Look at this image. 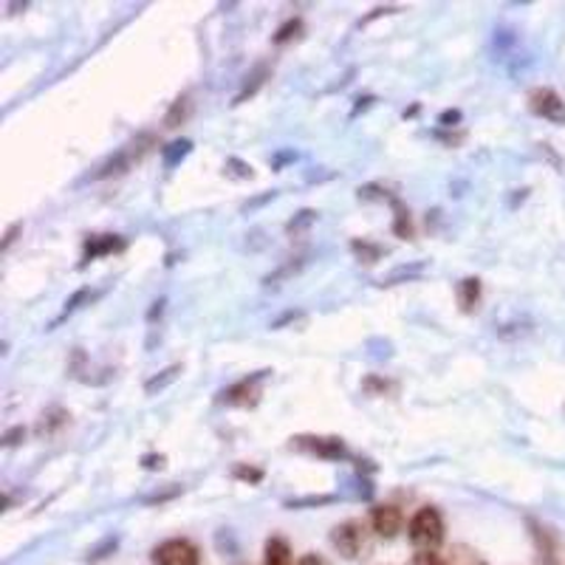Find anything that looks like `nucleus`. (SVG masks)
I'll return each instance as SVG.
<instances>
[{"label":"nucleus","instance_id":"nucleus-23","mask_svg":"<svg viewBox=\"0 0 565 565\" xmlns=\"http://www.w3.org/2000/svg\"><path fill=\"white\" fill-rule=\"evenodd\" d=\"M114 548H116V537H108V540H105V543H103V546H99V548H97V552L90 554V559L108 557V552H114Z\"/></svg>","mask_w":565,"mask_h":565},{"label":"nucleus","instance_id":"nucleus-14","mask_svg":"<svg viewBox=\"0 0 565 565\" xmlns=\"http://www.w3.org/2000/svg\"><path fill=\"white\" fill-rule=\"evenodd\" d=\"M43 418H49V422H40L38 433H52L54 427H60V424H65V418H68V413L60 411V407H54V411H49V416H43Z\"/></svg>","mask_w":565,"mask_h":565},{"label":"nucleus","instance_id":"nucleus-15","mask_svg":"<svg viewBox=\"0 0 565 565\" xmlns=\"http://www.w3.org/2000/svg\"><path fill=\"white\" fill-rule=\"evenodd\" d=\"M334 498L331 494H317V498H300V501H289L286 507L289 509H300V507H322V503H331Z\"/></svg>","mask_w":565,"mask_h":565},{"label":"nucleus","instance_id":"nucleus-6","mask_svg":"<svg viewBox=\"0 0 565 565\" xmlns=\"http://www.w3.org/2000/svg\"><path fill=\"white\" fill-rule=\"evenodd\" d=\"M331 543L340 548L342 557H348V559L360 557L362 546H365V540H362V526L353 521L342 523V526H337L334 532H331Z\"/></svg>","mask_w":565,"mask_h":565},{"label":"nucleus","instance_id":"nucleus-8","mask_svg":"<svg viewBox=\"0 0 565 565\" xmlns=\"http://www.w3.org/2000/svg\"><path fill=\"white\" fill-rule=\"evenodd\" d=\"M125 241L119 235H90L88 244H85V255H83V266L88 260H97L99 255H114V252H122Z\"/></svg>","mask_w":565,"mask_h":565},{"label":"nucleus","instance_id":"nucleus-9","mask_svg":"<svg viewBox=\"0 0 565 565\" xmlns=\"http://www.w3.org/2000/svg\"><path fill=\"white\" fill-rule=\"evenodd\" d=\"M458 306H461L463 315H472L478 309V302H481V280L478 277H463L458 282Z\"/></svg>","mask_w":565,"mask_h":565},{"label":"nucleus","instance_id":"nucleus-3","mask_svg":"<svg viewBox=\"0 0 565 565\" xmlns=\"http://www.w3.org/2000/svg\"><path fill=\"white\" fill-rule=\"evenodd\" d=\"M153 565H201V554L190 540L173 537L153 548Z\"/></svg>","mask_w":565,"mask_h":565},{"label":"nucleus","instance_id":"nucleus-20","mask_svg":"<svg viewBox=\"0 0 565 565\" xmlns=\"http://www.w3.org/2000/svg\"><path fill=\"white\" fill-rule=\"evenodd\" d=\"M291 32H300V20H289V23H286V26L280 29V32L275 34V43H286V40L291 38Z\"/></svg>","mask_w":565,"mask_h":565},{"label":"nucleus","instance_id":"nucleus-4","mask_svg":"<svg viewBox=\"0 0 565 565\" xmlns=\"http://www.w3.org/2000/svg\"><path fill=\"white\" fill-rule=\"evenodd\" d=\"M529 108L540 119H548L554 125H565V99L554 88H534L529 94Z\"/></svg>","mask_w":565,"mask_h":565},{"label":"nucleus","instance_id":"nucleus-24","mask_svg":"<svg viewBox=\"0 0 565 565\" xmlns=\"http://www.w3.org/2000/svg\"><path fill=\"white\" fill-rule=\"evenodd\" d=\"M230 168H238V170H235V175H241V179H252V168H249V164H244V161L230 159Z\"/></svg>","mask_w":565,"mask_h":565},{"label":"nucleus","instance_id":"nucleus-28","mask_svg":"<svg viewBox=\"0 0 565 565\" xmlns=\"http://www.w3.org/2000/svg\"><path fill=\"white\" fill-rule=\"evenodd\" d=\"M300 565H328V563L322 557H317V554H306V557L300 559Z\"/></svg>","mask_w":565,"mask_h":565},{"label":"nucleus","instance_id":"nucleus-1","mask_svg":"<svg viewBox=\"0 0 565 565\" xmlns=\"http://www.w3.org/2000/svg\"><path fill=\"white\" fill-rule=\"evenodd\" d=\"M407 532H411L413 546H418L422 552H436L444 540V521H441V514H438V509L433 507L418 509V512L413 514L411 529H407Z\"/></svg>","mask_w":565,"mask_h":565},{"label":"nucleus","instance_id":"nucleus-13","mask_svg":"<svg viewBox=\"0 0 565 565\" xmlns=\"http://www.w3.org/2000/svg\"><path fill=\"white\" fill-rule=\"evenodd\" d=\"M181 373V365H170L168 371H161L159 376H153V380H148V385H145V391H148V396H153V393L164 391L168 385H173L175 380H179Z\"/></svg>","mask_w":565,"mask_h":565},{"label":"nucleus","instance_id":"nucleus-26","mask_svg":"<svg viewBox=\"0 0 565 565\" xmlns=\"http://www.w3.org/2000/svg\"><path fill=\"white\" fill-rule=\"evenodd\" d=\"M23 436H26V430H23V427H14V430L7 433L3 444H7V447H12V444H18V438H23Z\"/></svg>","mask_w":565,"mask_h":565},{"label":"nucleus","instance_id":"nucleus-12","mask_svg":"<svg viewBox=\"0 0 565 565\" xmlns=\"http://www.w3.org/2000/svg\"><path fill=\"white\" fill-rule=\"evenodd\" d=\"M266 77H269V65H257L255 74H252V77H246L244 90H241V94H238V97H235V103H232V105H241L246 97H252V94H255V90L266 83Z\"/></svg>","mask_w":565,"mask_h":565},{"label":"nucleus","instance_id":"nucleus-18","mask_svg":"<svg viewBox=\"0 0 565 565\" xmlns=\"http://www.w3.org/2000/svg\"><path fill=\"white\" fill-rule=\"evenodd\" d=\"M186 110H190V103H186V97L179 99V103L173 105V110H170V114H168V128H175V122H179V116H181V119H184Z\"/></svg>","mask_w":565,"mask_h":565},{"label":"nucleus","instance_id":"nucleus-10","mask_svg":"<svg viewBox=\"0 0 565 565\" xmlns=\"http://www.w3.org/2000/svg\"><path fill=\"white\" fill-rule=\"evenodd\" d=\"M266 565H291V548L282 537L266 540Z\"/></svg>","mask_w":565,"mask_h":565},{"label":"nucleus","instance_id":"nucleus-25","mask_svg":"<svg viewBox=\"0 0 565 565\" xmlns=\"http://www.w3.org/2000/svg\"><path fill=\"white\" fill-rule=\"evenodd\" d=\"M353 252H365L367 257H380V249H376V246H367V244H360V241H353Z\"/></svg>","mask_w":565,"mask_h":565},{"label":"nucleus","instance_id":"nucleus-22","mask_svg":"<svg viewBox=\"0 0 565 565\" xmlns=\"http://www.w3.org/2000/svg\"><path fill=\"white\" fill-rule=\"evenodd\" d=\"M456 122H461V110H444L441 119H438V125H444V128H452Z\"/></svg>","mask_w":565,"mask_h":565},{"label":"nucleus","instance_id":"nucleus-21","mask_svg":"<svg viewBox=\"0 0 565 565\" xmlns=\"http://www.w3.org/2000/svg\"><path fill=\"white\" fill-rule=\"evenodd\" d=\"M235 476L244 478V481L257 483V481H260V478H264V472H260V469H252V467H238V469H235Z\"/></svg>","mask_w":565,"mask_h":565},{"label":"nucleus","instance_id":"nucleus-16","mask_svg":"<svg viewBox=\"0 0 565 565\" xmlns=\"http://www.w3.org/2000/svg\"><path fill=\"white\" fill-rule=\"evenodd\" d=\"M418 271H422V264H416V266H411V269H398V271H393L391 277H382V286H393V282L396 280H411L413 275H418Z\"/></svg>","mask_w":565,"mask_h":565},{"label":"nucleus","instance_id":"nucleus-7","mask_svg":"<svg viewBox=\"0 0 565 565\" xmlns=\"http://www.w3.org/2000/svg\"><path fill=\"white\" fill-rule=\"evenodd\" d=\"M371 523L373 532L382 534V537H396V532L402 529V512L391 503H382V507H373Z\"/></svg>","mask_w":565,"mask_h":565},{"label":"nucleus","instance_id":"nucleus-5","mask_svg":"<svg viewBox=\"0 0 565 565\" xmlns=\"http://www.w3.org/2000/svg\"><path fill=\"white\" fill-rule=\"evenodd\" d=\"M291 441H295V447H300V450L311 452V456L328 458V461H340V458H345V456H348L345 444H342L340 438L300 436V438H291Z\"/></svg>","mask_w":565,"mask_h":565},{"label":"nucleus","instance_id":"nucleus-11","mask_svg":"<svg viewBox=\"0 0 565 565\" xmlns=\"http://www.w3.org/2000/svg\"><path fill=\"white\" fill-rule=\"evenodd\" d=\"M193 150V141L190 139H179V141H170L168 148H161V159H164V168H175L186 153Z\"/></svg>","mask_w":565,"mask_h":565},{"label":"nucleus","instance_id":"nucleus-2","mask_svg":"<svg viewBox=\"0 0 565 565\" xmlns=\"http://www.w3.org/2000/svg\"><path fill=\"white\" fill-rule=\"evenodd\" d=\"M269 373L271 371H257L252 373V376H246V380L235 382V385H230L226 391L218 393V402L230 407H255L257 398H260V382H264Z\"/></svg>","mask_w":565,"mask_h":565},{"label":"nucleus","instance_id":"nucleus-27","mask_svg":"<svg viewBox=\"0 0 565 565\" xmlns=\"http://www.w3.org/2000/svg\"><path fill=\"white\" fill-rule=\"evenodd\" d=\"M141 463H145L148 469H161V467H164V456H159V458L145 456V458H141Z\"/></svg>","mask_w":565,"mask_h":565},{"label":"nucleus","instance_id":"nucleus-30","mask_svg":"<svg viewBox=\"0 0 565 565\" xmlns=\"http://www.w3.org/2000/svg\"><path fill=\"white\" fill-rule=\"evenodd\" d=\"M18 230H20V224H14L12 230L7 232V238H3V249H9V244H12V241H14V235H18Z\"/></svg>","mask_w":565,"mask_h":565},{"label":"nucleus","instance_id":"nucleus-29","mask_svg":"<svg viewBox=\"0 0 565 565\" xmlns=\"http://www.w3.org/2000/svg\"><path fill=\"white\" fill-rule=\"evenodd\" d=\"M164 302H168V300H164V297L153 302V309H150V315H148L150 320H156V315H161V311H164Z\"/></svg>","mask_w":565,"mask_h":565},{"label":"nucleus","instance_id":"nucleus-19","mask_svg":"<svg viewBox=\"0 0 565 565\" xmlns=\"http://www.w3.org/2000/svg\"><path fill=\"white\" fill-rule=\"evenodd\" d=\"M413 565H447V563H444L436 552H418L416 557H413Z\"/></svg>","mask_w":565,"mask_h":565},{"label":"nucleus","instance_id":"nucleus-17","mask_svg":"<svg viewBox=\"0 0 565 565\" xmlns=\"http://www.w3.org/2000/svg\"><path fill=\"white\" fill-rule=\"evenodd\" d=\"M90 297V289H79L77 295L71 297V300H65V309H63V317H68V315H74V311L79 309V302L83 300H88ZM63 317H60V320H63Z\"/></svg>","mask_w":565,"mask_h":565}]
</instances>
